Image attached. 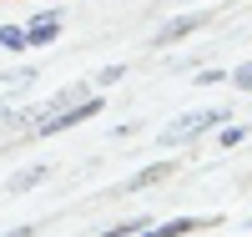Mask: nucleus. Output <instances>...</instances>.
I'll return each instance as SVG.
<instances>
[{"label":"nucleus","instance_id":"1","mask_svg":"<svg viewBox=\"0 0 252 237\" xmlns=\"http://www.w3.org/2000/svg\"><path fill=\"white\" fill-rule=\"evenodd\" d=\"M96 111H101V96H86V101H71V106H61V111L40 116L31 136H61V132H71V126H81V121H91Z\"/></svg>","mask_w":252,"mask_h":237},{"label":"nucleus","instance_id":"2","mask_svg":"<svg viewBox=\"0 0 252 237\" xmlns=\"http://www.w3.org/2000/svg\"><path fill=\"white\" fill-rule=\"evenodd\" d=\"M217 121H227V111H222V106H207V111H192V116H182V121H172V126L161 132V146H182V141L202 136L207 126H217Z\"/></svg>","mask_w":252,"mask_h":237},{"label":"nucleus","instance_id":"3","mask_svg":"<svg viewBox=\"0 0 252 237\" xmlns=\"http://www.w3.org/2000/svg\"><path fill=\"white\" fill-rule=\"evenodd\" d=\"M172 162H152V167H146V171H136V177H126L121 182V192H146V187H157V182H166V177H172Z\"/></svg>","mask_w":252,"mask_h":237},{"label":"nucleus","instance_id":"4","mask_svg":"<svg viewBox=\"0 0 252 237\" xmlns=\"http://www.w3.org/2000/svg\"><path fill=\"white\" fill-rule=\"evenodd\" d=\"M56 35H61V10H46V15L26 31V46H51Z\"/></svg>","mask_w":252,"mask_h":237},{"label":"nucleus","instance_id":"5","mask_svg":"<svg viewBox=\"0 0 252 237\" xmlns=\"http://www.w3.org/2000/svg\"><path fill=\"white\" fill-rule=\"evenodd\" d=\"M207 15H182V20H172V26H161L157 31V46H166V40H177V35H187V31H197Z\"/></svg>","mask_w":252,"mask_h":237},{"label":"nucleus","instance_id":"6","mask_svg":"<svg viewBox=\"0 0 252 237\" xmlns=\"http://www.w3.org/2000/svg\"><path fill=\"white\" fill-rule=\"evenodd\" d=\"M40 182H46V167H31V171H20V177H10L5 192H31V187H40Z\"/></svg>","mask_w":252,"mask_h":237},{"label":"nucleus","instance_id":"7","mask_svg":"<svg viewBox=\"0 0 252 237\" xmlns=\"http://www.w3.org/2000/svg\"><path fill=\"white\" fill-rule=\"evenodd\" d=\"M146 227V217H126V222H111V227H101L96 237H136Z\"/></svg>","mask_w":252,"mask_h":237},{"label":"nucleus","instance_id":"8","mask_svg":"<svg viewBox=\"0 0 252 237\" xmlns=\"http://www.w3.org/2000/svg\"><path fill=\"white\" fill-rule=\"evenodd\" d=\"M0 46L20 51V46H26V31H20V26H5V31H0Z\"/></svg>","mask_w":252,"mask_h":237},{"label":"nucleus","instance_id":"9","mask_svg":"<svg viewBox=\"0 0 252 237\" xmlns=\"http://www.w3.org/2000/svg\"><path fill=\"white\" fill-rule=\"evenodd\" d=\"M247 141V126H227V132H222V146H242Z\"/></svg>","mask_w":252,"mask_h":237},{"label":"nucleus","instance_id":"10","mask_svg":"<svg viewBox=\"0 0 252 237\" xmlns=\"http://www.w3.org/2000/svg\"><path fill=\"white\" fill-rule=\"evenodd\" d=\"M232 86H237V91H252V61H247L237 76H232Z\"/></svg>","mask_w":252,"mask_h":237},{"label":"nucleus","instance_id":"11","mask_svg":"<svg viewBox=\"0 0 252 237\" xmlns=\"http://www.w3.org/2000/svg\"><path fill=\"white\" fill-rule=\"evenodd\" d=\"M35 232H40V227H35V222H26V227H10V232H0V237H35Z\"/></svg>","mask_w":252,"mask_h":237}]
</instances>
